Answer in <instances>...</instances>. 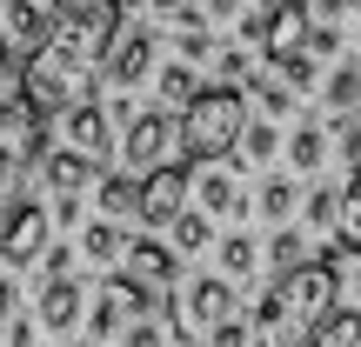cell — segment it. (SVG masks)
Returning <instances> with one entry per match:
<instances>
[{
  "mask_svg": "<svg viewBox=\"0 0 361 347\" xmlns=\"http://www.w3.org/2000/svg\"><path fill=\"white\" fill-rule=\"evenodd\" d=\"M288 160H295V174H314L328 160V127H301L295 141H288Z\"/></svg>",
  "mask_w": 361,
  "mask_h": 347,
  "instance_id": "cell-20",
  "label": "cell"
},
{
  "mask_svg": "<svg viewBox=\"0 0 361 347\" xmlns=\"http://www.w3.org/2000/svg\"><path fill=\"white\" fill-rule=\"evenodd\" d=\"M255 101H261V114H268V120H281L295 94H288V80H281V74H261V80H255Z\"/></svg>",
  "mask_w": 361,
  "mask_h": 347,
  "instance_id": "cell-28",
  "label": "cell"
},
{
  "mask_svg": "<svg viewBox=\"0 0 361 347\" xmlns=\"http://www.w3.org/2000/svg\"><path fill=\"white\" fill-rule=\"evenodd\" d=\"M261 214L288 227V220H295V180H268V187H261Z\"/></svg>",
  "mask_w": 361,
  "mask_h": 347,
  "instance_id": "cell-27",
  "label": "cell"
},
{
  "mask_svg": "<svg viewBox=\"0 0 361 347\" xmlns=\"http://www.w3.org/2000/svg\"><path fill=\"white\" fill-rule=\"evenodd\" d=\"M121 347H168V334H161V321H134L121 334Z\"/></svg>",
  "mask_w": 361,
  "mask_h": 347,
  "instance_id": "cell-31",
  "label": "cell"
},
{
  "mask_svg": "<svg viewBox=\"0 0 361 347\" xmlns=\"http://www.w3.org/2000/svg\"><path fill=\"white\" fill-rule=\"evenodd\" d=\"M314 347H361V308H335V321L322 327Z\"/></svg>",
  "mask_w": 361,
  "mask_h": 347,
  "instance_id": "cell-26",
  "label": "cell"
},
{
  "mask_svg": "<svg viewBox=\"0 0 361 347\" xmlns=\"http://www.w3.org/2000/svg\"><path fill=\"white\" fill-rule=\"evenodd\" d=\"M201 214L214 220V214H247V201H241V187H234V174H221V168H207L201 174Z\"/></svg>",
  "mask_w": 361,
  "mask_h": 347,
  "instance_id": "cell-15",
  "label": "cell"
},
{
  "mask_svg": "<svg viewBox=\"0 0 361 347\" xmlns=\"http://www.w3.org/2000/svg\"><path fill=\"white\" fill-rule=\"evenodd\" d=\"M341 247H361V168L341 187Z\"/></svg>",
  "mask_w": 361,
  "mask_h": 347,
  "instance_id": "cell-25",
  "label": "cell"
},
{
  "mask_svg": "<svg viewBox=\"0 0 361 347\" xmlns=\"http://www.w3.org/2000/svg\"><path fill=\"white\" fill-rule=\"evenodd\" d=\"M355 101H361V67L348 61V67H335V74H328V107L348 120V107H355Z\"/></svg>",
  "mask_w": 361,
  "mask_h": 347,
  "instance_id": "cell-24",
  "label": "cell"
},
{
  "mask_svg": "<svg viewBox=\"0 0 361 347\" xmlns=\"http://www.w3.org/2000/svg\"><path fill=\"white\" fill-rule=\"evenodd\" d=\"M40 327H54V334H67V327L80 321V287L74 281H47V294H40Z\"/></svg>",
  "mask_w": 361,
  "mask_h": 347,
  "instance_id": "cell-14",
  "label": "cell"
},
{
  "mask_svg": "<svg viewBox=\"0 0 361 347\" xmlns=\"http://www.w3.org/2000/svg\"><path fill=\"white\" fill-rule=\"evenodd\" d=\"M0 61H7V20H0Z\"/></svg>",
  "mask_w": 361,
  "mask_h": 347,
  "instance_id": "cell-38",
  "label": "cell"
},
{
  "mask_svg": "<svg viewBox=\"0 0 361 347\" xmlns=\"http://www.w3.org/2000/svg\"><path fill=\"white\" fill-rule=\"evenodd\" d=\"M247 94L234 87H207L201 101L180 114V154H188V168H214V160H228L234 147L247 141Z\"/></svg>",
  "mask_w": 361,
  "mask_h": 347,
  "instance_id": "cell-3",
  "label": "cell"
},
{
  "mask_svg": "<svg viewBox=\"0 0 361 347\" xmlns=\"http://www.w3.org/2000/svg\"><path fill=\"white\" fill-rule=\"evenodd\" d=\"M47 254H54V207L7 201V214H0V260L7 267H34Z\"/></svg>",
  "mask_w": 361,
  "mask_h": 347,
  "instance_id": "cell-5",
  "label": "cell"
},
{
  "mask_svg": "<svg viewBox=\"0 0 361 347\" xmlns=\"http://www.w3.org/2000/svg\"><path fill=\"white\" fill-rule=\"evenodd\" d=\"M355 294H361V260H355Z\"/></svg>",
  "mask_w": 361,
  "mask_h": 347,
  "instance_id": "cell-39",
  "label": "cell"
},
{
  "mask_svg": "<svg viewBox=\"0 0 361 347\" xmlns=\"http://www.w3.org/2000/svg\"><path fill=\"white\" fill-rule=\"evenodd\" d=\"M308 53H314V61L341 53V34H335V27H308Z\"/></svg>",
  "mask_w": 361,
  "mask_h": 347,
  "instance_id": "cell-33",
  "label": "cell"
},
{
  "mask_svg": "<svg viewBox=\"0 0 361 347\" xmlns=\"http://www.w3.org/2000/svg\"><path fill=\"white\" fill-rule=\"evenodd\" d=\"M207 241H214V220H207L201 207H188V214L174 220V254H201Z\"/></svg>",
  "mask_w": 361,
  "mask_h": 347,
  "instance_id": "cell-22",
  "label": "cell"
},
{
  "mask_svg": "<svg viewBox=\"0 0 361 347\" xmlns=\"http://www.w3.org/2000/svg\"><path fill=\"white\" fill-rule=\"evenodd\" d=\"M168 147H180V120H174V114L147 107L141 120H128V141H121V154H128V174H141V180H147V174L174 168Z\"/></svg>",
  "mask_w": 361,
  "mask_h": 347,
  "instance_id": "cell-6",
  "label": "cell"
},
{
  "mask_svg": "<svg viewBox=\"0 0 361 347\" xmlns=\"http://www.w3.org/2000/svg\"><path fill=\"white\" fill-rule=\"evenodd\" d=\"M54 227H80V201H54Z\"/></svg>",
  "mask_w": 361,
  "mask_h": 347,
  "instance_id": "cell-36",
  "label": "cell"
},
{
  "mask_svg": "<svg viewBox=\"0 0 361 347\" xmlns=\"http://www.w3.org/2000/svg\"><path fill=\"white\" fill-rule=\"evenodd\" d=\"M308 220L341 234V194H335V187H314V194H308Z\"/></svg>",
  "mask_w": 361,
  "mask_h": 347,
  "instance_id": "cell-29",
  "label": "cell"
},
{
  "mask_svg": "<svg viewBox=\"0 0 361 347\" xmlns=\"http://www.w3.org/2000/svg\"><path fill=\"white\" fill-rule=\"evenodd\" d=\"M335 134H341V154L361 168V114H355V120H335Z\"/></svg>",
  "mask_w": 361,
  "mask_h": 347,
  "instance_id": "cell-34",
  "label": "cell"
},
{
  "mask_svg": "<svg viewBox=\"0 0 361 347\" xmlns=\"http://www.w3.org/2000/svg\"><path fill=\"white\" fill-rule=\"evenodd\" d=\"M7 321H13V281L0 274V327H7Z\"/></svg>",
  "mask_w": 361,
  "mask_h": 347,
  "instance_id": "cell-37",
  "label": "cell"
},
{
  "mask_svg": "<svg viewBox=\"0 0 361 347\" xmlns=\"http://www.w3.org/2000/svg\"><path fill=\"white\" fill-rule=\"evenodd\" d=\"M335 294H341V267L335 260H308L301 274L274 281L268 294H261V308H255V347H314L322 327L335 321V308H341Z\"/></svg>",
  "mask_w": 361,
  "mask_h": 347,
  "instance_id": "cell-2",
  "label": "cell"
},
{
  "mask_svg": "<svg viewBox=\"0 0 361 347\" xmlns=\"http://www.w3.org/2000/svg\"><path fill=\"white\" fill-rule=\"evenodd\" d=\"M67 147H74V154H87L94 168L107 160V147H114V141H107V107H101V101L67 114Z\"/></svg>",
  "mask_w": 361,
  "mask_h": 347,
  "instance_id": "cell-11",
  "label": "cell"
},
{
  "mask_svg": "<svg viewBox=\"0 0 361 347\" xmlns=\"http://www.w3.org/2000/svg\"><path fill=\"white\" fill-rule=\"evenodd\" d=\"M34 334H40V314H13L7 321V347H34Z\"/></svg>",
  "mask_w": 361,
  "mask_h": 347,
  "instance_id": "cell-32",
  "label": "cell"
},
{
  "mask_svg": "<svg viewBox=\"0 0 361 347\" xmlns=\"http://www.w3.org/2000/svg\"><path fill=\"white\" fill-rule=\"evenodd\" d=\"M214 347H255V321H221L214 327Z\"/></svg>",
  "mask_w": 361,
  "mask_h": 347,
  "instance_id": "cell-30",
  "label": "cell"
},
{
  "mask_svg": "<svg viewBox=\"0 0 361 347\" xmlns=\"http://www.w3.org/2000/svg\"><path fill=\"white\" fill-rule=\"evenodd\" d=\"M180 214H188V160L141 180V227H174Z\"/></svg>",
  "mask_w": 361,
  "mask_h": 347,
  "instance_id": "cell-7",
  "label": "cell"
},
{
  "mask_svg": "<svg viewBox=\"0 0 361 347\" xmlns=\"http://www.w3.org/2000/svg\"><path fill=\"white\" fill-rule=\"evenodd\" d=\"M0 20H7V47L20 53V67H27V61H34V53L54 40V27H61V7L20 0V7H0Z\"/></svg>",
  "mask_w": 361,
  "mask_h": 347,
  "instance_id": "cell-8",
  "label": "cell"
},
{
  "mask_svg": "<svg viewBox=\"0 0 361 347\" xmlns=\"http://www.w3.org/2000/svg\"><path fill=\"white\" fill-rule=\"evenodd\" d=\"M174 247H161V241H134L128 247V281H141L147 287V294H154V287H168L174 281Z\"/></svg>",
  "mask_w": 361,
  "mask_h": 347,
  "instance_id": "cell-12",
  "label": "cell"
},
{
  "mask_svg": "<svg viewBox=\"0 0 361 347\" xmlns=\"http://www.w3.org/2000/svg\"><path fill=\"white\" fill-rule=\"evenodd\" d=\"M128 247H134V241H121V227H114V220H87V227H80V254H87L94 267H114Z\"/></svg>",
  "mask_w": 361,
  "mask_h": 347,
  "instance_id": "cell-16",
  "label": "cell"
},
{
  "mask_svg": "<svg viewBox=\"0 0 361 347\" xmlns=\"http://www.w3.org/2000/svg\"><path fill=\"white\" fill-rule=\"evenodd\" d=\"M101 207H107V220H121V214L141 220V180L134 174H107L101 180Z\"/></svg>",
  "mask_w": 361,
  "mask_h": 347,
  "instance_id": "cell-18",
  "label": "cell"
},
{
  "mask_svg": "<svg viewBox=\"0 0 361 347\" xmlns=\"http://www.w3.org/2000/svg\"><path fill=\"white\" fill-rule=\"evenodd\" d=\"M180 321H188V327H221V321H234V281L201 274V281L188 287V301H180Z\"/></svg>",
  "mask_w": 361,
  "mask_h": 347,
  "instance_id": "cell-9",
  "label": "cell"
},
{
  "mask_svg": "<svg viewBox=\"0 0 361 347\" xmlns=\"http://www.w3.org/2000/svg\"><path fill=\"white\" fill-rule=\"evenodd\" d=\"M154 74V34H121V47H114V61H107V80L114 87H141V80Z\"/></svg>",
  "mask_w": 361,
  "mask_h": 347,
  "instance_id": "cell-10",
  "label": "cell"
},
{
  "mask_svg": "<svg viewBox=\"0 0 361 347\" xmlns=\"http://www.w3.org/2000/svg\"><path fill=\"white\" fill-rule=\"evenodd\" d=\"M121 47V7L114 0H67L54 40L20 67V101L34 114H74L94 107V67H107Z\"/></svg>",
  "mask_w": 361,
  "mask_h": 347,
  "instance_id": "cell-1",
  "label": "cell"
},
{
  "mask_svg": "<svg viewBox=\"0 0 361 347\" xmlns=\"http://www.w3.org/2000/svg\"><path fill=\"white\" fill-rule=\"evenodd\" d=\"M40 174H47V187L61 194V201H80V187L94 180V160H87V154H74V147H54Z\"/></svg>",
  "mask_w": 361,
  "mask_h": 347,
  "instance_id": "cell-13",
  "label": "cell"
},
{
  "mask_svg": "<svg viewBox=\"0 0 361 347\" xmlns=\"http://www.w3.org/2000/svg\"><path fill=\"white\" fill-rule=\"evenodd\" d=\"M154 87H161V101H168V107H180V114H188V107L207 94L201 80H194V67H188V61H168V67L154 74Z\"/></svg>",
  "mask_w": 361,
  "mask_h": 347,
  "instance_id": "cell-17",
  "label": "cell"
},
{
  "mask_svg": "<svg viewBox=\"0 0 361 347\" xmlns=\"http://www.w3.org/2000/svg\"><path fill=\"white\" fill-rule=\"evenodd\" d=\"M47 134H40V114L20 101H0V187H20L34 168H47Z\"/></svg>",
  "mask_w": 361,
  "mask_h": 347,
  "instance_id": "cell-4",
  "label": "cell"
},
{
  "mask_svg": "<svg viewBox=\"0 0 361 347\" xmlns=\"http://www.w3.org/2000/svg\"><path fill=\"white\" fill-rule=\"evenodd\" d=\"M247 74V53L241 47H221V80H241Z\"/></svg>",
  "mask_w": 361,
  "mask_h": 347,
  "instance_id": "cell-35",
  "label": "cell"
},
{
  "mask_svg": "<svg viewBox=\"0 0 361 347\" xmlns=\"http://www.w3.org/2000/svg\"><path fill=\"white\" fill-rule=\"evenodd\" d=\"M274 154H281V127H274V120H255L247 141H241V160H247V168H268Z\"/></svg>",
  "mask_w": 361,
  "mask_h": 347,
  "instance_id": "cell-21",
  "label": "cell"
},
{
  "mask_svg": "<svg viewBox=\"0 0 361 347\" xmlns=\"http://www.w3.org/2000/svg\"><path fill=\"white\" fill-rule=\"evenodd\" d=\"M268 260H274V281L301 274V267H308V260H301V234H295V227H281V234L268 241Z\"/></svg>",
  "mask_w": 361,
  "mask_h": 347,
  "instance_id": "cell-23",
  "label": "cell"
},
{
  "mask_svg": "<svg viewBox=\"0 0 361 347\" xmlns=\"http://www.w3.org/2000/svg\"><path fill=\"white\" fill-rule=\"evenodd\" d=\"M255 267H261V247L247 241V234H228V241H221V281H247Z\"/></svg>",
  "mask_w": 361,
  "mask_h": 347,
  "instance_id": "cell-19",
  "label": "cell"
}]
</instances>
